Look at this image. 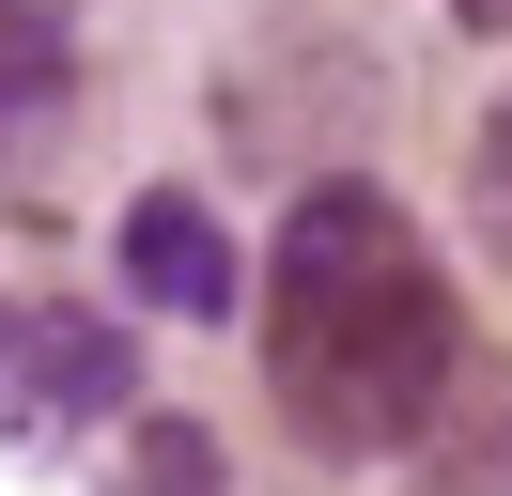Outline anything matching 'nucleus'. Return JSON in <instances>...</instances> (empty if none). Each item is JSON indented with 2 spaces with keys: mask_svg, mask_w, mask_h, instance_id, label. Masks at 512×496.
<instances>
[{
  "mask_svg": "<svg viewBox=\"0 0 512 496\" xmlns=\"http://www.w3.org/2000/svg\"><path fill=\"white\" fill-rule=\"evenodd\" d=\"M264 388L326 465L419 450L435 403L466 388V295L388 186H311L264 233Z\"/></svg>",
  "mask_w": 512,
  "mask_h": 496,
  "instance_id": "obj_1",
  "label": "nucleus"
},
{
  "mask_svg": "<svg viewBox=\"0 0 512 496\" xmlns=\"http://www.w3.org/2000/svg\"><path fill=\"white\" fill-rule=\"evenodd\" d=\"M125 279H140L156 310H187V326H218V310H233V248H218V217H202L187 186L125 202Z\"/></svg>",
  "mask_w": 512,
  "mask_h": 496,
  "instance_id": "obj_2",
  "label": "nucleus"
},
{
  "mask_svg": "<svg viewBox=\"0 0 512 496\" xmlns=\"http://www.w3.org/2000/svg\"><path fill=\"white\" fill-rule=\"evenodd\" d=\"M404 496H512V357H481L466 388L435 403V434H419V481Z\"/></svg>",
  "mask_w": 512,
  "mask_h": 496,
  "instance_id": "obj_3",
  "label": "nucleus"
},
{
  "mask_svg": "<svg viewBox=\"0 0 512 496\" xmlns=\"http://www.w3.org/2000/svg\"><path fill=\"white\" fill-rule=\"evenodd\" d=\"M466 217H481V248L512 264V93L481 109V140H466Z\"/></svg>",
  "mask_w": 512,
  "mask_h": 496,
  "instance_id": "obj_4",
  "label": "nucleus"
},
{
  "mask_svg": "<svg viewBox=\"0 0 512 496\" xmlns=\"http://www.w3.org/2000/svg\"><path fill=\"white\" fill-rule=\"evenodd\" d=\"M47 78H63V31H47L32 0H0V124H16V109H47Z\"/></svg>",
  "mask_w": 512,
  "mask_h": 496,
  "instance_id": "obj_5",
  "label": "nucleus"
},
{
  "mask_svg": "<svg viewBox=\"0 0 512 496\" xmlns=\"http://www.w3.org/2000/svg\"><path fill=\"white\" fill-rule=\"evenodd\" d=\"M140 481L156 496H218V465H202V434H140Z\"/></svg>",
  "mask_w": 512,
  "mask_h": 496,
  "instance_id": "obj_6",
  "label": "nucleus"
},
{
  "mask_svg": "<svg viewBox=\"0 0 512 496\" xmlns=\"http://www.w3.org/2000/svg\"><path fill=\"white\" fill-rule=\"evenodd\" d=\"M450 16H466V31H497V47H512V0H450Z\"/></svg>",
  "mask_w": 512,
  "mask_h": 496,
  "instance_id": "obj_7",
  "label": "nucleus"
}]
</instances>
